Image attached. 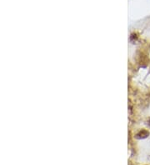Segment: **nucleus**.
<instances>
[{"mask_svg": "<svg viewBox=\"0 0 150 165\" xmlns=\"http://www.w3.org/2000/svg\"><path fill=\"white\" fill-rule=\"evenodd\" d=\"M149 136V132L146 129H141L135 134V139H145Z\"/></svg>", "mask_w": 150, "mask_h": 165, "instance_id": "1", "label": "nucleus"}, {"mask_svg": "<svg viewBox=\"0 0 150 165\" xmlns=\"http://www.w3.org/2000/svg\"><path fill=\"white\" fill-rule=\"evenodd\" d=\"M145 165H147V164H145Z\"/></svg>", "mask_w": 150, "mask_h": 165, "instance_id": "2", "label": "nucleus"}]
</instances>
